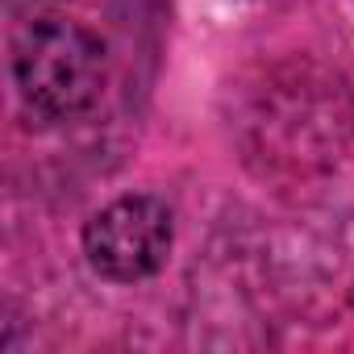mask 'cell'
Segmentation results:
<instances>
[{
    "label": "cell",
    "instance_id": "cell-2",
    "mask_svg": "<svg viewBox=\"0 0 354 354\" xmlns=\"http://www.w3.org/2000/svg\"><path fill=\"white\" fill-rule=\"evenodd\" d=\"M175 246V217L162 196L154 192H125L109 205H100L84 230L80 250L96 279L129 288L154 279Z\"/></svg>",
    "mask_w": 354,
    "mask_h": 354
},
{
    "label": "cell",
    "instance_id": "cell-1",
    "mask_svg": "<svg viewBox=\"0 0 354 354\" xmlns=\"http://www.w3.org/2000/svg\"><path fill=\"white\" fill-rule=\"evenodd\" d=\"M9 67L21 104L42 125H63L100 100L109 55L100 34L84 21L67 13H34L13 34Z\"/></svg>",
    "mask_w": 354,
    "mask_h": 354
}]
</instances>
